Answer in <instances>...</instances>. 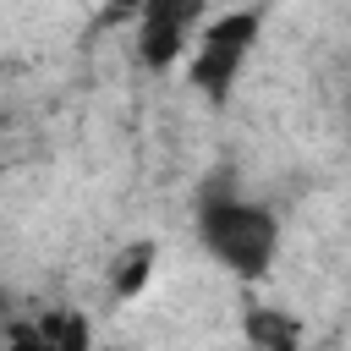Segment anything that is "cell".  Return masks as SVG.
Returning a JSON list of instances; mask_svg holds the SVG:
<instances>
[{
	"label": "cell",
	"mask_w": 351,
	"mask_h": 351,
	"mask_svg": "<svg viewBox=\"0 0 351 351\" xmlns=\"http://www.w3.org/2000/svg\"><path fill=\"white\" fill-rule=\"evenodd\" d=\"M197 241L236 280H263L280 252V219L263 203H252L236 181H208L197 203Z\"/></svg>",
	"instance_id": "obj_1"
},
{
	"label": "cell",
	"mask_w": 351,
	"mask_h": 351,
	"mask_svg": "<svg viewBox=\"0 0 351 351\" xmlns=\"http://www.w3.org/2000/svg\"><path fill=\"white\" fill-rule=\"evenodd\" d=\"M11 351H88V318L77 307H44L11 324Z\"/></svg>",
	"instance_id": "obj_4"
},
{
	"label": "cell",
	"mask_w": 351,
	"mask_h": 351,
	"mask_svg": "<svg viewBox=\"0 0 351 351\" xmlns=\"http://www.w3.org/2000/svg\"><path fill=\"white\" fill-rule=\"evenodd\" d=\"M154 258H159L154 241H132V247H121L115 263H110V296H115V302L143 296V285L154 280Z\"/></svg>",
	"instance_id": "obj_6"
},
{
	"label": "cell",
	"mask_w": 351,
	"mask_h": 351,
	"mask_svg": "<svg viewBox=\"0 0 351 351\" xmlns=\"http://www.w3.org/2000/svg\"><path fill=\"white\" fill-rule=\"evenodd\" d=\"M203 22V11L197 5H148L143 16H137V55H143V66L148 71H170L186 49H197V27Z\"/></svg>",
	"instance_id": "obj_3"
},
{
	"label": "cell",
	"mask_w": 351,
	"mask_h": 351,
	"mask_svg": "<svg viewBox=\"0 0 351 351\" xmlns=\"http://www.w3.org/2000/svg\"><path fill=\"white\" fill-rule=\"evenodd\" d=\"M252 33H258V16H247V11H230V16H219V22H208V27L197 33L192 77H197V88H203V93H214V99H225V93H230L236 66H241V60H247V49H252Z\"/></svg>",
	"instance_id": "obj_2"
},
{
	"label": "cell",
	"mask_w": 351,
	"mask_h": 351,
	"mask_svg": "<svg viewBox=\"0 0 351 351\" xmlns=\"http://www.w3.org/2000/svg\"><path fill=\"white\" fill-rule=\"evenodd\" d=\"M241 329H247V340L258 351H302V335H307L302 318L285 313V307H247Z\"/></svg>",
	"instance_id": "obj_5"
}]
</instances>
